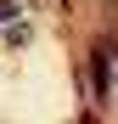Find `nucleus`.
<instances>
[{
    "label": "nucleus",
    "mask_w": 118,
    "mask_h": 124,
    "mask_svg": "<svg viewBox=\"0 0 118 124\" xmlns=\"http://www.w3.org/2000/svg\"><path fill=\"white\" fill-rule=\"evenodd\" d=\"M112 73H118V51H112V39H101V45L90 51V96L96 101L112 96Z\"/></svg>",
    "instance_id": "obj_1"
}]
</instances>
